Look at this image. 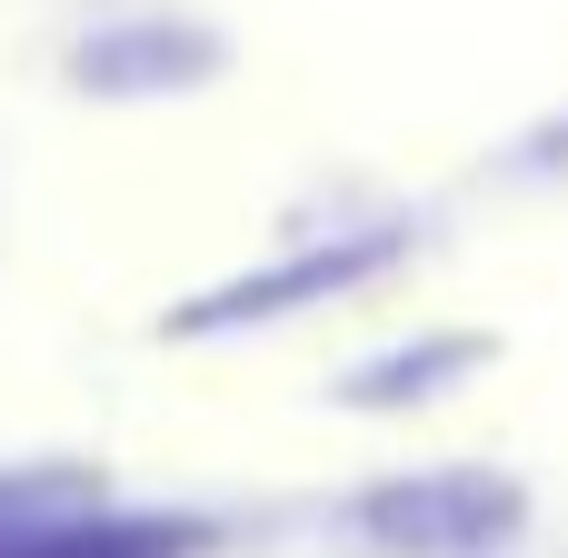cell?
I'll return each instance as SVG.
<instances>
[{
    "label": "cell",
    "instance_id": "obj_2",
    "mask_svg": "<svg viewBox=\"0 0 568 558\" xmlns=\"http://www.w3.org/2000/svg\"><path fill=\"white\" fill-rule=\"evenodd\" d=\"M379 260H399V230H359V240H339V250H300V260H280L270 280H240V290H220V300H190V310H180V329L280 319V310H300V300H329V290L369 280Z\"/></svg>",
    "mask_w": 568,
    "mask_h": 558
},
{
    "label": "cell",
    "instance_id": "obj_4",
    "mask_svg": "<svg viewBox=\"0 0 568 558\" xmlns=\"http://www.w3.org/2000/svg\"><path fill=\"white\" fill-rule=\"evenodd\" d=\"M210 60V40H180L170 20H150V30H120V40H80V80H100V90H150V80H170V70H200Z\"/></svg>",
    "mask_w": 568,
    "mask_h": 558
},
{
    "label": "cell",
    "instance_id": "obj_3",
    "mask_svg": "<svg viewBox=\"0 0 568 558\" xmlns=\"http://www.w3.org/2000/svg\"><path fill=\"white\" fill-rule=\"evenodd\" d=\"M210 539L200 519H80V509H40L10 519L0 558H190Z\"/></svg>",
    "mask_w": 568,
    "mask_h": 558
},
{
    "label": "cell",
    "instance_id": "obj_5",
    "mask_svg": "<svg viewBox=\"0 0 568 558\" xmlns=\"http://www.w3.org/2000/svg\"><path fill=\"white\" fill-rule=\"evenodd\" d=\"M60 499H70L60 479H0V529H10V519H40V509H60Z\"/></svg>",
    "mask_w": 568,
    "mask_h": 558
},
{
    "label": "cell",
    "instance_id": "obj_1",
    "mask_svg": "<svg viewBox=\"0 0 568 558\" xmlns=\"http://www.w3.org/2000/svg\"><path fill=\"white\" fill-rule=\"evenodd\" d=\"M519 489L509 479H489V469H429V479H399V489H379L369 509H359V529L379 539V549H409V558H479L499 549L509 529H519Z\"/></svg>",
    "mask_w": 568,
    "mask_h": 558
}]
</instances>
